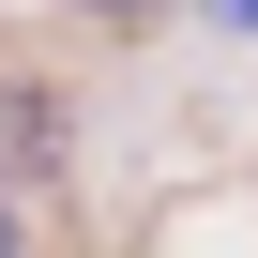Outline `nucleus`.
Masks as SVG:
<instances>
[{
    "instance_id": "1",
    "label": "nucleus",
    "mask_w": 258,
    "mask_h": 258,
    "mask_svg": "<svg viewBox=\"0 0 258 258\" xmlns=\"http://www.w3.org/2000/svg\"><path fill=\"white\" fill-rule=\"evenodd\" d=\"M0 258H31V243H16V198H0Z\"/></svg>"
}]
</instances>
